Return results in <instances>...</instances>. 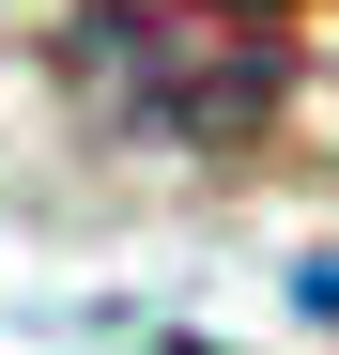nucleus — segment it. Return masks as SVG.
<instances>
[{
  "instance_id": "obj_1",
  "label": "nucleus",
  "mask_w": 339,
  "mask_h": 355,
  "mask_svg": "<svg viewBox=\"0 0 339 355\" xmlns=\"http://www.w3.org/2000/svg\"><path fill=\"white\" fill-rule=\"evenodd\" d=\"M62 78L124 139H247L277 108V46L232 16H185V0H93L62 31Z\"/></svg>"
},
{
  "instance_id": "obj_3",
  "label": "nucleus",
  "mask_w": 339,
  "mask_h": 355,
  "mask_svg": "<svg viewBox=\"0 0 339 355\" xmlns=\"http://www.w3.org/2000/svg\"><path fill=\"white\" fill-rule=\"evenodd\" d=\"M201 16H262V0H201Z\"/></svg>"
},
{
  "instance_id": "obj_2",
  "label": "nucleus",
  "mask_w": 339,
  "mask_h": 355,
  "mask_svg": "<svg viewBox=\"0 0 339 355\" xmlns=\"http://www.w3.org/2000/svg\"><path fill=\"white\" fill-rule=\"evenodd\" d=\"M309 309H324V324H339V263H309Z\"/></svg>"
}]
</instances>
